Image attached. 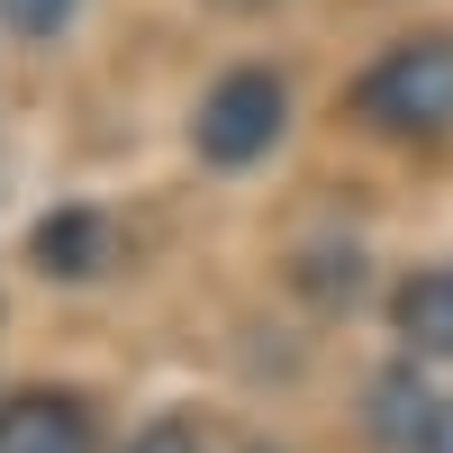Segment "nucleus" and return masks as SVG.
Masks as SVG:
<instances>
[{
	"instance_id": "obj_1",
	"label": "nucleus",
	"mask_w": 453,
	"mask_h": 453,
	"mask_svg": "<svg viewBox=\"0 0 453 453\" xmlns=\"http://www.w3.org/2000/svg\"><path fill=\"white\" fill-rule=\"evenodd\" d=\"M354 109L381 136H444L453 127V36H408L354 82Z\"/></svg>"
},
{
	"instance_id": "obj_2",
	"label": "nucleus",
	"mask_w": 453,
	"mask_h": 453,
	"mask_svg": "<svg viewBox=\"0 0 453 453\" xmlns=\"http://www.w3.org/2000/svg\"><path fill=\"white\" fill-rule=\"evenodd\" d=\"M290 119V91L273 82V73H226V82L200 100V119H191V145L209 164H254V155H273V136Z\"/></svg>"
},
{
	"instance_id": "obj_3",
	"label": "nucleus",
	"mask_w": 453,
	"mask_h": 453,
	"mask_svg": "<svg viewBox=\"0 0 453 453\" xmlns=\"http://www.w3.org/2000/svg\"><path fill=\"white\" fill-rule=\"evenodd\" d=\"M0 453H91V418L64 390H19L0 399Z\"/></svg>"
},
{
	"instance_id": "obj_4",
	"label": "nucleus",
	"mask_w": 453,
	"mask_h": 453,
	"mask_svg": "<svg viewBox=\"0 0 453 453\" xmlns=\"http://www.w3.org/2000/svg\"><path fill=\"white\" fill-rule=\"evenodd\" d=\"M36 263H46V273H64V281H82V273H100V263H109V226H100L91 209L36 218Z\"/></svg>"
},
{
	"instance_id": "obj_5",
	"label": "nucleus",
	"mask_w": 453,
	"mask_h": 453,
	"mask_svg": "<svg viewBox=\"0 0 453 453\" xmlns=\"http://www.w3.org/2000/svg\"><path fill=\"white\" fill-rule=\"evenodd\" d=\"M399 335L418 354H453V263H435L399 290Z\"/></svg>"
},
{
	"instance_id": "obj_6",
	"label": "nucleus",
	"mask_w": 453,
	"mask_h": 453,
	"mask_svg": "<svg viewBox=\"0 0 453 453\" xmlns=\"http://www.w3.org/2000/svg\"><path fill=\"white\" fill-rule=\"evenodd\" d=\"M372 399H381V435H390V444H426V426H435V408H426V390L408 399V372H390V381L372 390Z\"/></svg>"
},
{
	"instance_id": "obj_7",
	"label": "nucleus",
	"mask_w": 453,
	"mask_h": 453,
	"mask_svg": "<svg viewBox=\"0 0 453 453\" xmlns=\"http://www.w3.org/2000/svg\"><path fill=\"white\" fill-rule=\"evenodd\" d=\"M73 10H82V0H0V27L46 46V36H64V27H73Z\"/></svg>"
},
{
	"instance_id": "obj_8",
	"label": "nucleus",
	"mask_w": 453,
	"mask_h": 453,
	"mask_svg": "<svg viewBox=\"0 0 453 453\" xmlns=\"http://www.w3.org/2000/svg\"><path fill=\"white\" fill-rule=\"evenodd\" d=\"M127 453H209V444H200V426H191V418H155Z\"/></svg>"
},
{
	"instance_id": "obj_9",
	"label": "nucleus",
	"mask_w": 453,
	"mask_h": 453,
	"mask_svg": "<svg viewBox=\"0 0 453 453\" xmlns=\"http://www.w3.org/2000/svg\"><path fill=\"white\" fill-rule=\"evenodd\" d=\"M426 453H453V408H435V426H426Z\"/></svg>"
}]
</instances>
